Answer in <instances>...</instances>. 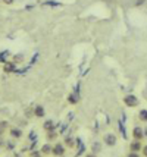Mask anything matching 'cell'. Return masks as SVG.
I'll use <instances>...</instances> for the list:
<instances>
[{
  "label": "cell",
  "mask_w": 147,
  "mask_h": 157,
  "mask_svg": "<svg viewBox=\"0 0 147 157\" xmlns=\"http://www.w3.org/2000/svg\"><path fill=\"white\" fill-rule=\"evenodd\" d=\"M44 6H60V3H57V2H46Z\"/></svg>",
  "instance_id": "cell-11"
},
{
  "label": "cell",
  "mask_w": 147,
  "mask_h": 157,
  "mask_svg": "<svg viewBox=\"0 0 147 157\" xmlns=\"http://www.w3.org/2000/svg\"><path fill=\"white\" fill-rule=\"evenodd\" d=\"M93 148H94V151H97V150L100 148V146H99V144H94V147H93Z\"/></svg>",
  "instance_id": "cell-16"
},
{
  "label": "cell",
  "mask_w": 147,
  "mask_h": 157,
  "mask_svg": "<svg viewBox=\"0 0 147 157\" xmlns=\"http://www.w3.org/2000/svg\"><path fill=\"white\" fill-rule=\"evenodd\" d=\"M87 157H94V156H87Z\"/></svg>",
  "instance_id": "cell-20"
},
{
  "label": "cell",
  "mask_w": 147,
  "mask_h": 157,
  "mask_svg": "<svg viewBox=\"0 0 147 157\" xmlns=\"http://www.w3.org/2000/svg\"><path fill=\"white\" fill-rule=\"evenodd\" d=\"M7 56V51H3V53H0V60H5L3 57H6Z\"/></svg>",
  "instance_id": "cell-13"
},
{
  "label": "cell",
  "mask_w": 147,
  "mask_h": 157,
  "mask_svg": "<svg viewBox=\"0 0 147 157\" xmlns=\"http://www.w3.org/2000/svg\"><path fill=\"white\" fill-rule=\"evenodd\" d=\"M13 0H5V3H12Z\"/></svg>",
  "instance_id": "cell-18"
},
{
  "label": "cell",
  "mask_w": 147,
  "mask_h": 157,
  "mask_svg": "<svg viewBox=\"0 0 147 157\" xmlns=\"http://www.w3.org/2000/svg\"><path fill=\"white\" fill-rule=\"evenodd\" d=\"M55 128V123L52 122V121H47L46 123H44V129H47V131H52Z\"/></svg>",
  "instance_id": "cell-7"
},
{
  "label": "cell",
  "mask_w": 147,
  "mask_h": 157,
  "mask_svg": "<svg viewBox=\"0 0 147 157\" xmlns=\"http://www.w3.org/2000/svg\"><path fill=\"white\" fill-rule=\"evenodd\" d=\"M124 103L127 104V106H129V107H134V106H137L138 100L136 98V96H131V94H128V96H125V98H124Z\"/></svg>",
  "instance_id": "cell-1"
},
{
  "label": "cell",
  "mask_w": 147,
  "mask_h": 157,
  "mask_svg": "<svg viewBox=\"0 0 147 157\" xmlns=\"http://www.w3.org/2000/svg\"><path fill=\"white\" fill-rule=\"evenodd\" d=\"M43 115H44V109H43L41 106H37V107H35V116H37V117H41Z\"/></svg>",
  "instance_id": "cell-5"
},
{
  "label": "cell",
  "mask_w": 147,
  "mask_h": 157,
  "mask_svg": "<svg viewBox=\"0 0 147 157\" xmlns=\"http://www.w3.org/2000/svg\"><path fill=\"white\" fill-rule=\"evenodd\" d=\"M144 154H146V156H147V146H146V147H144Z\"/></svg>",
  "instance_id": "cell-19"
},
{
  "label": "cell",
  "mask_w": 147,
  "mask_h": 157,
  "mask_svg": "<svg viewBox=\"0 0 147 157\" xmlns=\"http://www.w3.org/2000/svg\"><path fill=\"white\" fill-rule=\"evenodd\" d=\"M10 134L13 135V137H21V135H22V132H21L19 129H12V131H10Z\"/></svg>",
  "instance_id": "cell-9"
},
{
  "label": "cell",
  "mask_w": 147,
  "mask_h": 157,
  "mask_svg": "<svg viewBox=\"0 0 147 157\" xmlns=\"http://www.w3.org/2000/svg\"><path fill=\"white\" fill-rule=\"evenodd\" d=\"M3 69H5V72H13V71H15V65L10 63V62H6Z\"/></svg>",
  "instance_id": "cell-4"
},
{
  "label": "cell",
  "mask_w": 147,
  "mask_h": 157,
  "mask_svg": "<svg viewBox=\"0 0 147 157\" xmlns=\"http://www.w3.org/2000/svg\"><path fill=\"white\" fill-rule=\"evenodd\" d=\"M105 141H106L107 146H115V144H116V137L112 135V134H107V135L105 137Z\"/></svg>",
  "instance_id": "cell-2"
},
{
  "label": "cell",
  "mask_w": 147,
  "mask_h": 157,
  "mask_svg": "<svg viewBox=\"0 0 147 157\" xmlns=\"http://www.w3.org/2000/svg\"><path fill=\"white\" fill-rule=\"evenodd\" d=\"M69 101H71V103H77V97L71 96V97H69Z\"/></svg>",
  "instance_id": "cell-15"
},
{
  "label": "cell",
  "mask_w": 147,
  "mask_h": 157,
  "mask_svg": "<svg viewBox=\"0 0 147 157\" xmlns=\"http://www.w3.org/2000/svg\"><path fill=\"white\" fill-rule=\"evenodd\" d=\"M49 151H50V147H49V146H44V147H43V153H49Z\"/></svg>",
  "instance_id": "cell-14"
},
{
  "label": "cell",
  "mask_w": 147,
  "mask_h": 157,
  "mask_svg": "<svg viewBox=\"0 0 147 157\" xmlns=\"http://www.w3.org/2000/svg\"><path fill=\"white\" fill-rule=\"evenodd\" d=\"M128 157H138V156H137V154H136V153H131V154H129V156H128Z\"/></svg>",
  "instance_id": "cell-17"
},
{
  "label": "cell",
  "mask_w": 147,
  "mask_h": 157,
  "mask_svg": "<svg viewBox=\"0 0 147 157\" xmlns=\"http://www.w3.org/2000/svg\"><path fill=\"white\" fill-rule=\"evenodd\" d=\"M140 119L141 121H147V110H141L140 112Z\"/></svg>",
  "instance_id": "cell-10"
},
{
  "label": "cell",
  "mask_w": 147,
  "mask_h": 157,
  "mask_svg": "<svg viewBox=\"0 0 147 157\" xmlns=\"http://www.w3.org/2000/svg\"><path fill=\"white\" fill-rule=\"evenodd\" d=\"M134 137H136L137 139H140V138L143 137V131H141V128H136V129H134Z\"/></svg>",
  "instance_id": "cell-6"
},
{
  "label": "cell",
  "mask_w": 147,
  "mask_h": 157,
  "mask_svg": "<svg viewBox=\"0 0 147 157\" xmlns=\"http://www.w3.org/2000/svg\"><path fill=\"white\" fill-rule=\"evenodd\" d=\"M53 153H55L56 156H62V154H63V146H60V144L55 146V148H53Z\"/></svg>",
  "instance_id": "cell-3"
},
{
  "label": "cell",
  "mask_w": 147,
  "mask_h": 157,
  "mask_svg": "<svg viewBox=\"0 0 147 157\" xmlns=\"http://www.w3.org/2000/svg\"><path fill=\"white\" fill-rule=\"evenodd\" d=\"M119 128H121V132H122V135H124V138H127V132H125V128L122 126V123H119Z\"/></svg>",
  "instance_id": "cell-12"
},
{
  "label": "cell",
  "mask_w": 147,
  "mask_h": 157,
  "mask_svg": "<svg viewBox=\"0 0 147 157\" xmlns=\"http://www.w3.org/2000/svg\"><path fill=\"white\" fill-rule=\"evenodd\" d=\"M131 150H132V151L140 150V142H138V141H137V142H132V144H131Z\"/></svg>",
  "instance_id": "cell-8"
}]
</instances>
